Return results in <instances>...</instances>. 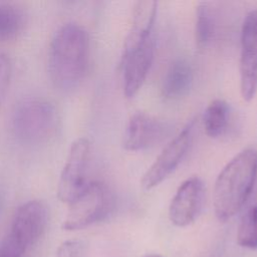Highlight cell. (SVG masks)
<instances>
[{
    "label": "cell",
    "mask_w": 257,
    "mask_h": 257,
    "mask_svg": "<svg viewBox=\"0 0 257 257\" xmlns=\"http://www.w3.org/2000/svg\"><path fill=\"white\" fill-rule=\"evenodd\" d=\"M155 39L150 36L132 52L122 55V85L127 98L134 97L145 82L154 61Z\"/></svg>",
    "instance_id": "10"
},
{
    "label": "cell",
    "mask_w": 257,
    "mask_h": 257,
    "mask_svg": "<svg viewBox=\"0 0 257 257\" xmlns=\"http://www.w3.org/2000/svg\"><path fill=\"white\" fill-rule=\"evenodd\" d=\"M48 219L47 207L42 201L31 200L15 212L7 235L0 242L12 253L24 257L43 234Z\"/></svg>",
    "instance_id": "4"
},
{
    "label": "cell",
    "mask_w": 257,
    "mask_h": 257,
    "mask_svg": "<svg viewBox=\"0 0 257 257\" xmlns=\"http://www.w3.org/2000/svg\"><path fill=\"white\" fill-rule=\"evenodd\" d=\"M204 196V183L200 178L191 177L185 180L170 203V221L177 227L191 225L202 210Z\"/></svg>",
    "instance_id": "8"
},
{
    "label": "cell",
    "mask_w": 257,
    "mask_h": 257,
    "mask_svg": "<svg viewBox=\"0 0 257 257\" xmlns=\"http://www.w3.org/2000/svg\"><path fill=\"white\" fill-rule=\"evenodd\" d=\"M89 58V38L76 23L63 24L53 35L48 51V74L62 91L75 88L83 79Z\"/></svg>",
    "instance_id": "1"
},
{
    "label": "cell",
    "mask_w": 257,
    "mask_h": 257,
    "mask_svg": "<svg viewBox=\"0 0 257 257\" xmlns=\"http://www.w3.org/2000/svg\"><path fill=\"white\" fill-rule=\"evenodd\" d=\"M85 244L80 240H67L56 250V257H83Z\"/></svg>",
    "instance_id": "19"
},
{
    "label": "cell",
    "mask_w": 257,
    "mask_h": 257,
    "mask_svg": "<svg viewBox=\"0 0 257 257\" xmlns=\"http://www.w3.org/2000/svg\"><path fill=\"white\" fill-rule=\"evenodd\" d=\"M157 10V1L140 0L136 3L132 24L124 41L122 55L132 52L152 36V29L156 20Z\"/></svg>",
    "instance_id": "11"
},
{
    "label": "cell",
    "mask_w": 257,
    "mask_h": 257,
    "mask_svg": "<svg viewBox=\"0 0 257 257\" xmlns=\"http://www.w3.org/2000/svg\"><path fill=\"white\" fill-rule=\"evenodd\" d=\"M168 125L156 116L137 111L131 115L123 134V148L137 152L162 142L168 135Z\"/></svg>",
    "instance_id": "9"
},
{
    "label": "cell",
    "mask_w": 257,
    "mask_h": 257,
    "mask_svg": "<svg viewBox=\"0 0 257 257\" xmlns=\"http://www.w3.org/2000/svg\"><path fill=\"white\" fill-rule=\"evenodd\" d=\"M214 30V17L210 5L201 2L196 8L195 35L199 48H204L211 40Z\"/></svg>",
    "instance_id": "15"
},
{
    "label": "cell",
    "mask_w": 257,
    "mask_h": 257,
    "mask_svg": "<svg viewBox=\"0 0 257 257\" xmlns=\"http://www.w3.org/2000/svg\"><path fill=\"white\" fill-rule=\"evenodd\" d=\"M12 75V64L10 58L3 52H0V106L5 100L9 89Z\"/></svg>",
    "instance_id": "18"
},
{
    "label": "cell",
    "mask_w": 257,
    "mask_h": 257,
    "mask_svg": "<svg viewBox=\"0 0 257 257\" xmlns=\"http://www.w3.org/2000/svg\"><path fill=\"white\" fill-rule=\"evenodd\" d=\"M193 83V69L184 58L175 60L167 69L162 83V95L167 100H178L187 95Z\"/></svg>",
    "instance_id": "12"
},
{
    "label": "cell",
    "mask_w": 257,
    "mask_h": 257,
    "mask_svg": "<svg viewBox=\"0 0 257 257\" xmlns=\"http://www.w3.org/2000/svg\"><path fill=\"white\" fill-rule=\"evenodd\" d=\"M91 154L89 140L79 138L71 144L57 186V196L62 202L68 204L88 184Z\"/></svg>",
    "instance_id": "6"
},
{
    "label": "cell",
    "mask_w": 257,
    "mask_h": 257,
    "mask_svg": "<svg viewBox=\"0 0 257 257\" xmlns=\"http://www.w3.org/2000/svg\"><path fill=\"white\" fill-rule=\"evenodd\" d=\"M146 257H163V256L158 255V254H150V255H147Z\"/></svg>",
    "instance_id": "21"
},
{
    "label": "cell",
    "mask_w": 257,
    "mask_h": 257,
    "mask_svg": "<svg viewBox=\"0 0 257 257\" xmlns=\"http://www.w3.org/2000/svg\"><path fill=\"white\" fill-rule=\"evenodd\" d=\"M59 126L55 106L41 97H28L20 101L12 116V130L18 141L26 145L49 142Z\"/></svg>",
    "instance_id": "3"
},
{
    "label": "cell",
    "mask_w": 257,
    "mask_h": 257,
    "mask_svg": "<svg viewBox=\"0 0 257 257\" xmlns=\"http://www.w3.org/2000/svg\"><path fill=\"white\" fill-rule=\"evenodd\" d=\"M1 207H2V198L0 196V210H1Z\"/></svg>",
    "instance_id": "22"
},
{
    "label": "cell",
    "mask_w": 257,
    "mask_h": 257,
    "mask_svg": "<svg viewBox=\"0 0 257 257\" xmlns=\"http://www.w3.org/2000/svg\"><path fill=\"white\" fill-rule=\"evenodd\" d=\"M229 105L220 98L211 101L203 115L205 133L210 138H218L224 134L229 121Z\"/></svg>",
    "instance_id": "14"
},
{
    "label": "cell",
    "mask_w": 257,
    "mask_h": 257,
    "mask_svg": "<svg viewBox=\"0 0 257 257\" xmlns=\"http://www.w3.org/2000/svg\"><path fill=\"white\" fill-rule=\"evenodd\" d=\"M26 23L27 17L21 7L0 1V41L17 38L24 31Z\"/></svg>",
    "instance_id": "13"
},
{
    "label": "cell",
    "mask_w": 257,
    "mask_h": 257,
    "mask_svg": "<svg viewBox=\"0 0 257 257\" xmlns=\"http://www.w3.org/2000/svg\"><path fill=\"white\" fill-rule=\"evenodd\" d=\"M0 257H18V256L10 253L9 251H7L4 247H2L0 245Z\"/></svg>",
    "instance_id": "20"
},
{
    "label": "cell",
    "mask_w": 257,
    "mask_h": 257,
    "mask_svg": "<svg viewBox=\"0 0 257 257\" xmlns=\"http://www.w3.org/2000/svg\"><path fill=\"white\" fill-rule=\"evenodd\" d=\"M236 237L239 246L257 249V205L251 207L241 219Z\"/></svg>",
    "instance_id": "16"
},
{
    "label": "cell",
    "mask_w": 257,
    "mask_h": 257,
    "mask_svg": "<svg viewBox=\"0 0 257 257\" xmlns=\"http://www.w3.org/2000/svg\"><path fill=\"white\" fill-rule=\"evenodd\" d=\"M241 53L257 55V8L250 11L242 24Z\"/></svg>",
    "instance_id": "17"
},
{
    "label": "cell",
    "mask_w": 257,
    "mask_h": 257,
    "mask_svg": "<svg viewBox=\"0 0 257 257\" xmlns=\"http://www.w3.org/2000/svg\"><path fill=\"white\" fill-rule=\"evenodd\" d=\"M63 229L74 231L86 228L104 219L112 208V196L105 185L89 181L68 204Z\"/></svg>",
    "instance_id": "5"
},
{
    "label": "cell",
    "mask_w": 257,
    "mask_h": 257,
    "mask_svg": "<svg viewBox=\"0 0 257 257\" xmlns=\"http://www.w3.org/2000/svg\"><path fill=\"white\" fill-rule=\"evenodd\" d=\"M192 132L193 123L190 122L165 147L141 180L144 190L154 189L176 170L190 147Z\"/></svg>",
    "instance_id": "7"
},
{
    "label": "cell",
    "mask_w": 257,
    "mask_h": 257,
    "mask_svg": "<svg viewBox=\"0 0 257 257\" xmlns=\"http://www.w3.org/2000/svg\"><path fill=\"white\" fill-rule=\"evenodd\" d=\"M257 179V151L246 149L231 159L218 175L213 190L216 217L225 222L248 200Z\"/></svg>",
    "instance_id": "2"
}]
</instances>
